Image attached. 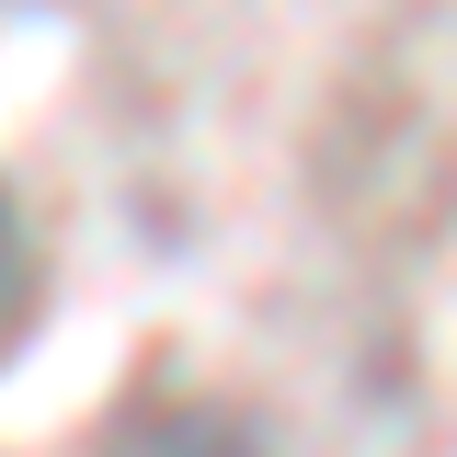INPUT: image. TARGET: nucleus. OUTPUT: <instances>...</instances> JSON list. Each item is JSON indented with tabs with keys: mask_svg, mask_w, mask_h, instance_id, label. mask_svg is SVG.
<instances>
[{
	"mask_svg": "<svg viewBox=\"0 0 457 457\" xmlns=\"http://www.w3.org/2000/svg\"><path fill=\"white\" fill-rule=\"evenodd\" d=\"M23 286H35V252H23V218H12V195H0V332L23 320Z\"/></svg>",
	"mask_w": 457,
	"mask_h": 457,
	"instance_id": "2",
	"label": "nucleus"
},
{
	"mask_svg": "<svg viewBox=\"0 0 457 457\" xmlns=\"http://www.w3.org/2000/svg\"><path fill=\"white\" fill-rule=\"evenodd\" d=\"M114 457H263V435L240 411H149Z\"/></svg>",
	"mask_w": 457,
	"mask_h": 457,
	"instance_id": "1",
	"label": "nucleus"
}]
</instances>
